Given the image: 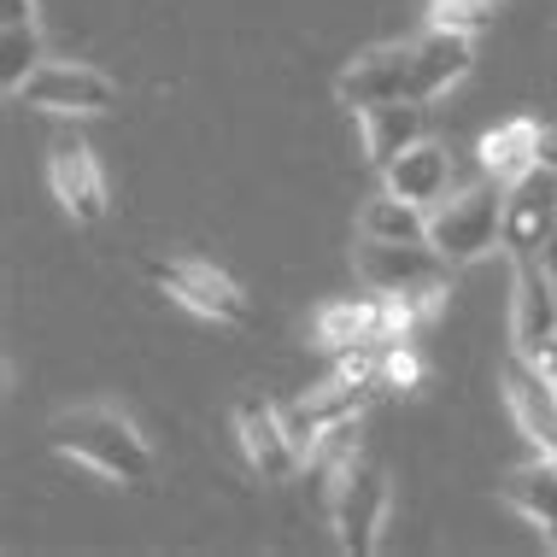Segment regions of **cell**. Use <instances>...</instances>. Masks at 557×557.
Returning <instances> with one entry per match:
<instances>
[{
	"mask_svg": "<svg viewBox=\"0 0 557 557\" xmlns=\"http://www.w3.org/2000/svg\"><path fill=\"white\" fill-rule=\"evenodd\" d=\"M429 247L451 264H475L493 247H505V183L499 176L458 188L451 200H434L429 206Z\"/></svg>",
	"mask_w": 557,
	"mask_h": 557,
	"instance_id": "cell-2",
	"label": "cell"
},
{
	"mask_svg": "<svg viewBox=\"0 0 557 557\" xmlns=\"http://www.w3.org/2000/svg\"><path fill=\"white\" fill-rule=\"evenodd\" d=\"M552 240H557V223H552Z\"/></svg>",
	"mask_w": 557,
	"mask_h": 557,
	"instance_id": "cell-27",
	"label": "cell"
},
{
	"mask_svg": "<svg viewBox=\"0 0 557 557\" xmlns=\"http://www.w3.org/2000/svg\"><path fill=\"white\" fill-rule=\"evenodd\" d=\"M364 341H382V299H375V288L358 299H329L318 311V346L346 352V346H364Z\"/></svg>",
	"mask_w": 557,
	"mask_h": 557,
	"instance_id": "cell-17",
	"label": "cell"
},
{
	"mask_svg": "<svg viewBox=\"0 0 557 557\" xmlns=\"http://www.w3.org/2000/svg\"><path fill=\"white\" fill-rule=\"evenodd\" d=\"M48 183L59 194V206H65L77 223H100V218H107V176H100L88 141H77V135H59V141H53Z\"/></svg>",
	"mask_w": 557,
	"mask_h": 557,
	"instance_id": "cell-11",
	"label": "cell"
},
{
	"mask_svg": "<svg viewBox=\"0 0 557 557\" xmlns=\"http://www.w3.org/2000/svg\"><path fill=\"white\" fill-rule=\"evenodd\" d=\"M358 235H375V240H429V206H411L399 194H375L358 218Z\"/></svg>",
	"mask_w": 557,
	"mask_h": 557,
	"instance_id": "cell-19",
	"label": "cell"
},
{
	"mask_svg": "<svg viewBox=\"0 0 557 557\" xmlns=\"http://www.w3.org/2000/svg\"><path fill=\"white\" fill-rule=\"evenodd\" d=\"M375 382H382V394H411V387L423 382V358L405 341H382V370H375Z\"/></svg>",
	"mask_w": 557,
	"mask_h": 557,
	"instance_id": "cell-23",
	"label": "cell"
},
{
	"mask_svg": "<svg viewBox=\"0 0 557 557\" xmlns=\"http://www.w3.org/2000/svg\"><path fill=\"white\" fill-rule=\"evenodd\" d=\"M235 434H240V451H247L252 475H264V481H288L299 463H306L294 446V434H288V417H282L264 394L235 399Z\"/></svg>",
	"mask_w": 557,
	"mask_h": 557,
	"instance_id": "cell-9",
	"label": "cell"
},
{
	"mask_svg": "<svg viewBox=\"0 0 557 557\" xmlns=\"http://www.w3.org/2000/svg\"><path fill=\"white\" fill-rule=\"evenodd\" d=\"M18 100L36 112H112L117 83L95 65H77V59H41L18 88Z\"/></svg>",
	"mask_w": 557,
	"mask_h": 557,
	"instance_id": "cell-6",
	"label": "cell"
},
{
	"mask_svg": "<svg viewBox=\"0 0 557 557\" xmlns=\"http://www.w3.org/2000/svg\"><path fill=\"white\" fill-rule=\"evenodd\" d=\"M29 18H36L29 0H0V24H29Z\"/></svg>",
	"mask_w": 557,
	"mask_h": 557,
	"instance_id": "cell-24",
	"label": "cell"
},
{
	"mask_svg": "<svg viewBox=\"0 0 557 557\" xmlns=\"http://www.w3.org/2000/svg\"><path fill=\"white\" fill-rule=\"evenodd\" d=\"M306 463L318 475H346L358 463V417H341V423H329L318 441H311Z\"/></svg>",
	"mask_w": 557,
	"mask_h": 557,
	"instance_id": "cell-21",
	"label": "cell"
},
{
	"mask_svg": "<svg viewBox=\"0 0 557 557\" xmlns=\"http://www.w3.org/2000/svg\"><path fill=\"white\" fill-rule=\"evenodd\" d=\"M510 341H517V358H534L557 341V276L546 264V252L534 259H517V306H510Z\"/></svg>",
	"mask_w": 557,
	"mask_h": 557,
	"instance_id": "cell-10",
	"label": "cell"
},
{
	"mask_svg": "<svg viewBox=\"0 0 557 557\" xmlns=\"http://www.w3.org/2000/svg\"><path fill=\"white\" fill-rule=\"evenodd\" d=\"M534 159L546 164V171H557V129H546V124H540V147H534Z\"/></svg>",
	"mask_w": 557,
	"mask_h": 557,
	"instance_id": "cell-25",
	"label": "cell"
},
{
	"mask_svg": "<svg viewBox=\"0 0 557 557\" xmlns=\"http://www.w3.org/2000/svg\"><path fill=\"white\" fill-rule=\"evenodd\" d=\"M546 264H552V276H557V240H546Z\"/></svg>",
	"mask_w": 557,
	"mask_h": 557,
	"instance_id": "cell-26",
	"label": "cell"
},
{
	"mask_svg": "<svg viewBox=\"0 0 557 557\" xmlns=\"http://www.w3.org/2000/svg\"><path fill=\"white\" fill-rule=\"evenodd\" d=\"M358 135H364V159L375 171H387L405 147H417L429 135V100H382V107L358 112Z\"/></svg>",
	"mask_w": 557,
	"mask_h": 557,
	"instance_id": "cell-12",
	"label": "cell"
},
{
	"mask_svg": "<svg viewBox=\"0 0 557 557\" xmlns=\"http://www.w3.org/2000/svg\"><path fill=\"white\" fill-rule=\"evenodd\" d=\"M387 522V475L370 458H358L335 487V540L346 557H370Z\"/></svg>",
	"mask_w": 557,
	"mask_h": 557,
	"instance_id": "cell-7",
	"label": "cell"
},
{
	"mask_svg": "<svg viewBox=\"0 0 557 557\" xmlns=\"http://www.w3.org/2000/svg\"><path fill=\"white\" fill-rule=\"evenodd\" d=\"M505 405H510V417H517V429L529 434L540 451L557 458V394L529 358H517V364L505 370Z\"/></svg>",
	"mask_w": 557,
	"mask_h": 557,
	"instance_id": "cell-13",
	"label": "cell"
},
{
	"mask_svg": "<svg viewBox=\"0 0 557 557\" xmlns=\"http://www.w3.org/2000/svg\"><path fill=\"white\" fill-rule=\"evenodd\" d=\"M499 493H505V505H517L522 517L546 534V546L557 552V458H552V451H540L534 463L510 470Z\"/></svg>",
	"mask_w": 557,
	"mask_h": 557,
	"instance_id": "cell-16",
	"label": "cell"
},
{
	"mask_svg": "<svg viewBox=\"0 0 557 557\" xmlns=\"http://www.w3.org/2000/svg\"><path fill=\"white\" fill-rule=\"evenodd\" d=\"M48 446L59 458L83 463V470L107 475V481H135L153 475V446L135 434V423L124 411H112V405H83V411H59L48 423Z\"/></svg>",
	"mask_w": 557,
	"mask_h": 557,
	"instance_id": "cell-1",
	"label": "cell"
},
{
	"mask_svg": "<svg viewBox=\"0 0 557 557\" xmlns=\"http://www.w3.org/2000/svg\"><path fill=\"white\" fill-rule=\"evenodd\" d=\"M41 65V36H36V18L29 24H0V88L18 100V88L29 83V71Z\"/></svg>",
	"mask_w": 557,
	"mask_h": 557,
	"instance_id": "cell-20",
	"label": "cell"
},
{
	"mask_svg": "<svg viewBox=\"0 0 557 557\" xmlns=\"http://www.w3.org/2000/svg\"><path fill=\"white\" fill-rule=\"evenodd\" d=\"M382 176H387V194H399V200H411V206H434V200H446V188H451V159H446L441 141L423 135V141L405 147Z\"/></svg>",
	"mask_w": 557,
	"mask_h": 557,
	"instance_id": "cell-14",
	"label": "cell"
},
{
	"mask_svg": "<svg viewBox=\"0 0 557 557\" xmlns=\"http://www.w3.org/2000/svg\"><path fill=\"white\" fill-rule=\"evenodd\" d=\"M358 282L375 294H411V288H451V259L429 240H375L358 235Z\"/></svg>",
	"mask_w": 557,
	"mask_h": 557,
	"instance_id": "cell-4",
	"label": "cell"
},
{
	"mask_svg": "<svg viewBox=\"0 0 557 557\" xmlns=\"http://www.w3.org/2000/svg\"><path fill=\"white\" fill-rule=\"evenodd\" d=\"M552 223H557V171L534 164V171H522L517 183H505V252L510 259L546 252Z\"/></svg>",
	"mask_w": 557,
	"mask_h": 557,
	"instance_id": "cell-8",
	"label": "cell"
},
{
	"mask_svg": "<svg viewBox=\"0 0 557 557\" xmlns=\"http://www.w3.org/2000/svg\"><path fill=\"white\" fill-rule=\"evenodd\" d=\"M147 282L159 294H171L176 306H188L194 318H212L223 329H247L252 323V306L240 294L235 276H223L218 264L206 259H188V252H171V259H147Z\"/></svg>",
	"mask_w": 557,
	"mask_h": 557,
	"instance_id": "cell-3",
	"label": "cell"
},
{
	"mask_svg": "<svg viewBox=\"0 0 557 557\" xmlns=\"http://www.w3.org/2000/svg\"><path fill=\"white\" fill-rule=\"evenodd\" d=\"M335 95L352 112L382 107V100H417V41H382V48H364L335 77Z\"/></svg>",
	"mask_w": 557,
	"mask_h": 557,
	"instance_id": "cell-5",
	"label": "cell"
},
{
	"mask_svg": "<svg viewBox=\"0 0 557 557\" xmlns=\"http://www.w3.org/2000/svg\"><path fill=\"white\" fill-rule=\"evenodd\" d=\"M499 0H429V29H458V36H481L493 24Z\"/></svg>",
	"mask_w": 557,
	"mask_h": 557,
	"instance_id": "cell-22",
	"label": "cell"
},
{
	"mask_svg": "<svg viewBox=\"0 0 557 557\" xmlns=\"http://www.w3.org/2000/svg\"><path fill=\"white\" fill-rule=\"evenodd\" d=\"M475 65V36L458 29H429L417 41V100H441L451 83H463Z\"/></svg>",
	"mask_w": 557,
	"mask_h": 557,
	"instance_id": "cell-15",
	"label": "cell"
},
{
	"mask_svg": "<svg viewBox=\"0 0 557 557\" xmlns=\"http://www.w3.org/2000/svg\"><path fill=\"white\" fill-rule=\"evenodd\" d=\"M534 147H540V124L534 117H510V124H499V129H487L481 135V171L487 176H499V183H517L522 171H534Z\"/></svg>",
	"mask_w": 557,
	"mask_h": 557,
	"instance_id": "cell-18",
	"label": "cell"
}]
</instances>
